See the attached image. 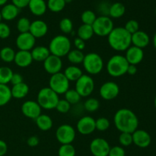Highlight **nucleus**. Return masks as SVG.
I'll list each match as a JSON object with an SVG mask.
<instances>
[{
	"label": "nucleus",
	"mask_w": 156,
	"mask_h": 156,
	"mask_svg": "<svg viewBox=\"0 0 156 156\" xmlns=\"http://www.w3.org/2000/svg\"><path fill=\"white\" fill-rule=\"evenodd\" d=\"M48 32V25L43 20H35L30 23L29 32L35 38H41L45 36Z\"/></svg>",
	"instance_id": "obj_19"
},
{
	"label": "nucleus",
	"mask_w": 156,
	"mask_h": 156,
	"mask_svg": "<svg viewBox=\"0 0 156 156\" xmlns=\"http://www.w3.org/2000/svg\"><path fill=\"white\" fill-rule=\"evenodd\" d=\"M20 9L12 3L5 4L2 6L1 12L2 18L5 21H12L15 19L19 14Z\"/></svg>",
	"instance_id": "obj_22"
},
{
	"label": "nucleus",
	"mask_w": 156,
	"mask_h": 156,
	"mask_svg": "<svg viewBox=\"0 0 156 156\" xmlns=\"http://www.w3.org/2000/svg\"><path fill=\"white\" fill-rule=\"evenodd\" d=\"M66 56L70 63L73 64H82L83 62L85 54H83L82 50L74 49V50H70Z\"/></svg>",
	"instance_id": "obj_31"
},
{
	"label": "nucleus",
	"mask_w": 156,
	"mask_h": 156,
	"mask_svg": "<svg viewBox=\"0 0 156 156\" xmlns=\"http://www.w3.org/2000/svg\"><path fill=\"white\" fill-rule=\"evenodd\" d=\"M12 98L10 87L7 84H0V107L9 103Z\"/></svg>",
	"instance_id": "obj_30"
},
{
	"label": "nucleus",
	"mask_w": 156,
	"mask_h": 156,
	"mask_svg": "<svg viewBox=\"0 0 156 156\" xmlns=\"http://www.w3.org/2000/svg\"><path fill=\"white\" fill-rule=\"evenodd\" d=\"M124 28L129 32L130 35H133L135 32H138L140 30V24H139V22L136 21V20L131 19L129 20L126 23L124 26Z\"/></svg>",
	"instance_id": "obj_44"
},
{
	"label": "nucleus",
	"mask_w": 156,
	"mask_h": 156,
	"mask_svg": "<svg viewBox=\"0 0 156 156\" xmlns=\"http://www.w3.org/2000/svg\"><path fill=\"white\" fill-rule=\"evenodd\" d=\"M13 71L9 67H0V84H8L10 83Z\"/></svg>",
	"instance_id": "obj_34"
},
{
	"label": "nucleus",
	"mask_w": 156,
	"mask_h": 156,
	"mask_svg": "<svg viewBox=\"0 0 156 156\" xmlns=\"http://www.w3.org/2000/svg\"><path fill=\"white\" fill-rule=\"evenodd\" d=\"M30 21L26 17H22L19 18L17 22V29L20 33H24V32H28L30 30Z\"/></svg>",
	"instance_id": "obj_40"
},
{
	"label": "nucleus",
	"mask_w": 156,
	"mask_h": 156,
	"mask_svg": "<svg viewBox=\"0 0 156 156\" xmlns=\"http://www.w3.org/2000/svg\"><path fill=\"white\" fill-rule=\"evenodd\" d=\"M94 89V81L90 75L82 74L76 81L75 90L79 93L81 97H88L93 93Z\"/></svg>",
	"instance_id": "obj_9"
},
{
	"label": "nucleus",
	"mask_w": 156,
	"mask_h": 156,
	"mask_svg": "<svg viewBox=\"0 0 156 156\" xmlns=\"http://www.w3.org/2000/svg\"><path fill=\"white\" fill-rule=\"evenodd\" d=\"M119 142L123 146H129L133 144V136L132 133L121 132L119 136Z\"/></svg>",
	"instance_id": "obj_42"
},
{
	"label": "nucleus",
	"mask_w": 156,
	"mask_h": 156,
	"mask_svg": "<svg viewBox=\"0 0 156 156\" xmlns=\"http://www.w3.org/2000/svg\"><path fill=\"white\" fill-rule=\"evenodd\" d=\"M133 143L140 148H144L149 146L152 139L148 132L143 129H136L132 133Z\"/></svg>",
	"instance_id": "obj_17"
},
{
	"label": "nucleus",
	"mask_w": 156,
	"mask_h": 156,
	"mask_svg": "<svg viewBox=\"0 0 156 156\" xmlns=\"http://www.w3.org/2000/svg\"><path fill=\"white\" fill-rule=\"evenodd\" d=\"M69 82L63 73L59 72L51 75L49 80V87L58 95L64 94L69 89Z\"/></svg>",
	"instance_id": "obj_8"
},
{
	"label": "nucleus",
	"mask_w": 156,
	"mask_h": 156,
	"mask_svg": "<svg viewBox=\"0 0 156 156\" xmlns=\"http://www.w3.org/2000/svg\"><path fill=\"white\" fill-rule=\"evenodd\" d=\"M29 2H30V0H12V4L17 6L19 9L27 7V6L29 4Z\"/></svg>",
	"instance_id": "obj_47"
},
{
	"label": "nucleus",
	"mask_w": 156,
	"mask_h": 156,
	"mask_svg": "<svg viewBox=\"0 0 156 156\" xmlns=\"http://www.w3.org/2000/svg\"><path fill=\"white\" fill-rule=\"evenodd\" d=\"M76 126L80 134L88 136L94 132L96 129L95 119L89 116H83L78 121Z\"/></svg>",
	"instance_id": "obj_15"
},
{
	"label": "nucleus",
	"mask_w": 156,
	"mask_h": 156,
	"mask_svg": "<svg viewBox=\"0 0 156 156\" xmlns=\"http://www.w3.org/2000/svg\"><path fill=\"white\" fill-rule=\"evenodd\" d=\"M59 28L64 34H70L73 31V23L69 18H63L59 21Z\"/></svg>",
	"instance_id": "obj_37"
},
{
	"label": "nucleus",
	"mask_w": 156,
	"mask_h": 156,
	"mask_svg": "<svg viewBox=\"0 0 156 156\" xmlns=\"http://www.w3.org/2000/svg\"><path fill=\"white\" fill-rule=\"evenodd\" d=\"M12 96L15 99H23L29 93V87L27 84L22 82L21 84L12 86L11 89Z\"/></svg>",
	"instance_id": "obj_25"
},
{
	"label": "nucleus",
	"mask_w": 156,
	"mask_h": 156,
	"mask_svg": "<svg viewBox=\"0 0 156 156\" xmlns=\"http://www.w3.org/2000/svg\"><path fill=\"white\" fill-rule=\"evenodd\" d=\"M42 108L37 101L27 100L21 105V112L27 118L36 119L41 114Z\"/></svg>",
	"instance_id": "obj_14"
},
{
	"label": "nucleus",
	"mask_w": 156,
	"mask_h": 156,
	"mask_svg": "<svg viewBox=\"0 0 156 156\" xmlns=\"http://www.w3.org/2000/svg\"><path fill=\"white\" fill-rule=\"evenodd\" d=\"M71 41L68 37L59 35L52 38L48 48L51 54L62 58L68 54L71 50Z\"/></svg>",
	"instance_id": "obj_4"
},
{
	"label": "nucleus",
	"mask_w": 156,
	"mask_h": 156,
	"mask_svg": "<svg viewBox=\"0 0 156 156\" xmlns=\"http://www.w3.org/2000/svg\"><path fill=\"white\" fill-rule=\"evenodd\" d=\"M64 94H65V99L68 101L71 105L78 103L82 98L75 89H69Z\"/></svg>",
	"instance_id": "obj_35"
},
{
	"label": "nucleus",
	"mask_w": 156,
	"mask_h": 156,
	"mask_svg": "<svg viewBox=\"0 0 156 156\" xmlns=\"http://www.w3.org/2000/svg\"><path fill=\"white\" fill-rule=\"evenodd\" d=\"M65 0H48L47 2V9L52 12H60L66 7Z\"/></svg>",
	"instance_id": "obj_33"
},
{
	"label": "nucleus",
	"mask_w": 156,
	"mask_h": 156,
	"mask_svg": "<svg viewBox=\"0 0 156 156\" xmlns=\"http://www.w3.org/2000/svg\"><path fill=\"white\" fill-rule=\"evenodd\" d=\"M74 45L76 47V49L79 50H82L85 48V41L84 40L81 39L79 37H77L74 40Z\"/></svg>",
	"instance_id": "obj_48"
},
{
	"label": "nucleus",
	"mask_w": 156,
	"mask_h": 156,
	"mask_svg": "<svg viewBox=\"0 0 156 156\" xmlns=\"http://www.w3.org/2000/svg\"><path fill=\"white\" fill-rule=\"evenodd\" d=\"M114 28V22L112 19L107 15H101L97 17L92 24L94 35L99 37H108Z\"/></svg>",
	"instance_id": "obj_7"
},
{
	"label": "nucleus",
	"mask_w": 156,
	"mask_h": 156,
	"mask_svg": "<svg viewBox=\"0 0 156 156\" xmlns=\"http://www.w3.org/2000/svg\"><path fill=\"white\" fill-rule=\"evenodd\" d=\"M8 1H9V0H0V6H2V7L3 6H5V4H7Z\"/></svg>",
	"instance_id": "obj_53"
},
{
	"label": "nucleus",
	"mask_w": 156,
	"mask_h": 156,
	"mask_svg": "<svg viewBox=\"0 0 156 156\" xmlns=\"http://www.w3.org/2000/svg\"><path fill=\"white\" fill-rule=\"evenodd\" d=\"M27 7L30 12L36 16L44 15L47 10V2L44 0H30Z\"/></svg>",
	"instance_id": "obj_23"
},
{
	"label": "nucleus",
	"mask_w": 156,
	"mask_h": 156,
	"mask_svg": "<svg viewBox=\"0 0 156 156\" xmlns=\"http://www.w3.org/2000/svg\"><path fill=\"white\" fill-rule=\"evenodd\" d=\"M59 100V95L50 87H44L38 92L37 102L44 110H53Z\"/></svg>",
	"instance_id": "obj_5"
},
{
	"label": "nucleus",
	"mask_w": 156,
	"mask_h": 156,
	"mask_svg": "<svg viewBox=\"0 0 156 156\" xmlns=\"http://www.w3.org/2000/svg\"><path fill=\"white\" fill-rule=\"evenodd\" d=\"M33 60L37 62H44L51 54L47 47L45 46H37L30 51Z\"/></svg>",
	"instance_id": "obj_24"
},
{
	"label": "nucleus",
	"mask_w": 156,
	"mask_h": 156,
	"mask_svg": "<svg viewBox=\"0 0 156 156\" xmlns=\"http://www.w3.org/2000/svg\"><path fill=\"white\" fill-rule=\"evenodd\" d=\"M126 152L123 147L121 146H114L110 148L108 156H125Z\"/></svg>",
	"instance_id": "obj_46"
},
{
	"label": "nucleus",
	"mask_w": 156,
	"mask_h": 156,
	"mask_svg": "<svg viewBox=\"0 0 156 156\" xmlns=\"http://www.w3.org/2000/svg\"><path fill=\"white\" fill-rule=\"evenodd\" d=\"M129 63L125 56L116 54L111 57L107 64V71L113 77H119L126 74Z\"/></svg>",
	"instance_id": "obj_3"
},
{
	"label": "nucleus",
	"mask_w": 156,
	"mask_h": 156,
	"mask_svg": "<svg viewBox=\"0 0 156 156\" xmlns=\"http://www.w3.org/2000/svg\"><path fill=\"white\" fill-rule=\"evenodd\" d=\"M11 35V28L6 23L0 22V38L6 39Z\"/></svg>",
	"instance_id": "obj_45"
},
{
	"label": "nucleus",
	"mask_w": 156,
	"mask_h": 156,
	"mask_svg": "<svg viewBox=\"0 0 156 156\" xmlns=\"http://www.w3.org/2000/svg\"><path fill=\"white\" fill-rule=\"evenodd\" d=\"M95 126L98 131H106L110 127V121L105 117H100L95 120Z\"/></svg>",
	"instance_id": "obj_41"
},
{
	"label": "nucleus",
	"mask_w": 156,
	"mask_h": 156,
	"mask_svg": "<svg viewBox=\"0 0 156 156\" xmlns=\"http://www.w3.org/2000/svg\"><path fill=\"white\" fill-rule=\"evenodd\" d=\"M71 106V104H70L68 101L66 100L65 99H59V100L58 101L57 104H56V106L55 109L60 113H66L70 110Z\"/></svg>",
	"instance_id": "obj_43"
},
{
	"label": "nucleus",
	"mask_w": 156,
	"mask_h": 156,
	"mask_svg": "<svg viewBox=\"0 0 156 156\" xmlns=\"http://www.w3.org/2000/svg\"><path fill=\"white\" fill-rule=\"evenodd\" d=\"M131 42L133 46L143 49L149 45L150 38L146 32L139 30L131 35Z\"/></svg>",
	"instance_id": "obj_21"
},
{
	"label": "nucleus",
	"mask_w": 156,
	"mask_h": 156,
	"mask_svg": "<svg viewBox=\"0 0 156 156\" xmlns=\"http://www.w3.org/2000/svg\"><path fill=\"white\" fill-rule=\"evenodd\" d=\"M155 14H156V8H155Z\"/></svg>",
	"instance_id": "obj_58"
},
{
	"label": "nucleus",
	"mask_w": 156,
	"mask_h": 156,
	"mask_svg": "<svg viewBox=\"0 0 156 156\" xmlns=\"http://www.w3.org/2000/svg\"><path fill=\"white\" fill-rule=\"evenodd\" d=\"M137 72V67L136 65H133V64H129L127 68V71L126 73L129 75H135Z\"/></svg>",
	"instance_id": "obj_52"
},
{
	"label": "nucleus",
	"mask_w": 156,
	"mask_h": 156,
	"mask_svg": "<svg viewBox=\"0 0 156 156\" xmlns=\"http://www.w3.org/2000/svg\"><path fill=\"white\" fill-rule=\"evenodd\" d=\"M94 35V33L92 28V25H90V24H82L78 29V37L85 41L91 39Z\"/></svg>",
	"instance_id": "obj_29"
},
{
	"label": "nucleus",
	"mask_w": 156,
	"mask_h": 156,
	"mask_svg": "<svg viewBox=\"0 0 156 156\" xmlns=\"http://www.w3.org/2000/svg\"><path fill=\"white\" fill-rule=\"evenodd\" d=\"M2 15H1V12H0V22H1V21H2Z\"/></svg>",
	"instance_id": "obj_57"
},
{
	"label": "nucleus",
	"mask_w": 156,
	"mask_h": 156,
	"mask_svg": "<svg viewBox=\"0 0 156 156\" xmlns=\"http://www.w3.org/2000/svg\"><path fill=\"white\" fill-rule=\"evenodd\" d=\"M126 12V7L121 2H114L110 6L108 9V14L110 18H120Z\"/></svg>",
	"instance_id": "obj_27"
},
{
	"label": "nucleus",
	"mask_w": 156,
	"mask_h": 156,
	"mask_svg": "<svg viewBox=\"0 0 156 156\" xmlns=\"http://www.w3.org/2000/svg\"><path fill=\"white\" fill-rule=\"evenodd\" d=\"M96 16L95 13L91 10H85L81 15V20L82 21V24H86L92 25L94 21H95Z\"/></svg>",
	"instance_id": "obj_39"
},
{
	"label": "nucleus",
	"mask_w": 156,
	"mask_h": 156,
	"mask_svg": "<svg viewBox=\"0 0 156 156\" xmlns=\"http://www.w3.org/2000/svg\"><path fill=\"white\" fill-rule=\"evenodd\" d=\"M23 82V76H21L20 73H13V75L12 76L10 83L13 85H16V84H21Z\"/></svg>",
	"instance_id": "obj_49"
},
{
	"label": "nucleus",
	"mask_w": 156,
	"mask_h": 156,
	"mask_svg": "<svg viewBox=\"0 0 156 156\" xmlns=\"http://www.w3.org/2000/svg\"><path fill=\"white\" fill-rule=\"evenodd\" d=\"M73 0H65V2H66V3H70V2H73Z\"/></svg>",
	"instance_id": "obj_55"
},
{
	"label": "nucleus",
	"mask_w": 156,
	"mask_h": 156,
	"mask_svg": "<svg viewBox=\"0 0 156 156\" xmlns=\"http://www.w3.org/2000/svg\"><path fill=\"white\" fill-rule=\"evenodd\" d=\"M16 52L10 47H4L0 50V59L5 63H12L15 59Z\"/></svg>",
	"instance_id": "obj_32"
},
{
	"label": "nucleus",
	"mask_w": 156,
	"mask_h": 156,
	"mask_svg": "<svg viewBox=\"0 0 156 156\" xmlns=\"http://www.w3.org/2000/svg\"><path fill=\"white\" fill-rule=\"evenodd\" d=\"M153 44H154V47H155V48L156 49V32L155 35H154V37H153Z\"/></svg>",
	"instance_id": "obj_54"
},
{
	"label": "nucleus",
	"mask_w": 156,
	"mask_h": 156,
	"mask_svg": "<svg viewBox=\"0 0 156 156\" xmlns=\"http://www.w3.org/2000/svg\"><path fill=\"white\" fill-rule=\"evenodd\" d=\"M131 35L124 27L114 28L108 35L110 47L117 51H126L131 46Z\"/></svg>",
	"instance_id": "obj_2"
},
{
	"label": "nucleus",
	"mask_w": 156,
	"mask_h": 156,
	"mask_svg": "<svg viewBox=\"0 0 156 156\" xmlns=\"http://www.w3.org/2000/svg\"><path fill=\"white\" fill-rule=\"evenodd\" d=\"M59 156H75L76 149L72 144H64L62 145L58 151Z\"/></svg>",
	"instance_id": "obj_36"
},
{
	"label": "nucleus",
	"mask_w": 156,
	"mask_h": 156,
	"mask_svg": "<svg viewBox=\"0 0 156 156\" xmlns=\"http://www.w3.org/2000/svg\"><path fill=\"white\" fill-rule=\"evenodd\" d=\"M16 46L21 50H30L35 47L36 38L30 33H20L16 38Z\"/></svg>",
	"instance_id": "obj_13"
},
{
	"label": "nucleus",
	"mask_w": 156,
	"mask_h": 156,
	"mask_svg": "<svg viewBox=\"0 0 156 156\" xmlns=\"http://www.w3.org/2000/svg\"><path fill=\"white\" fill-rule=\"evenodd\" d=\"M125 58L129 64L137 65L143 60L144 52L142 48L132 45L126 50Z\"/></svg>",
	"instance_id": "obj_18"
},
{
	"label": "nucleus",
	"mask_w": 156,
	"mask_h": 156,
	"mask_svg": "<svg viewBox=\"0 0 156 156\" xmlns=\"http://www.w3.org/2000/svg\"><path fill=\"white\" fill-rule=\"evenodd\" d=\"M63 73L69 80L75 81V82L83 74L82 70L79 67L75 65L69 66L68 67H66Z\"/></svg>",
	"instance_id": "obj_28"
},
{
	"label": "nucleus",
	"mask_w": 156,
	"mask_h": 156,
	"mask_svg": "<svg viewBox=\"0 0 156 156\" xmlns=\"http://www.w3.org/2000/svg\"><path fill=\"white\" fill-rule=\"evenodd\" d=\"M39 142H40L39 138L36 136H30V137H29L27 140V145H29L30 147L37 146V145H38Z\"/></svg>",
	"instance_id": "obj_50"
},
{
	"label": "nucleus",
	"mask_w": 156,
	"mask_h": 156,
	"mask_svg": "<svg viewBox=\"0 0 156 156\" xmlns=\"http://www.w3.org/2000/svg\"><path fill=\"white\" fill-rule=\"evenodd\" d=\"M154 104H155V109H156V96H155V99H154Z\"/></svg>",
	"instance_id": "obj_56"
},
{
	"label": "nucleus",
	"mask_w": 156,
	"mask_h": 156,
	"mask_svg": "<svg viewBox=\"0 0 156 156\" xmlns=\"http://www.w3.org/2000/svg\"><path fill=\"white\" fill-rule=\"evenodd\" d=\"M76 130L69 124H62L59 125L56 131V138L62 145L72 144L76 139Z\"/></svg>",
	"instance_id": "obj_10"
},
{
	"label": "nucleus",
	"mask_w": 156,
	"mask_h": 156,
	"mask_svg": "<svg viewBox=\"0 0 156 156\" xmlns=\"http://www.w3.org/2000/svg\"><path fill=\"white\" fill-rule=\"evenodd\" d=\"M8 151V145L5 141L0 139V156H4Z\"/></svg>",
	"instance_id": "obj_51"
},
{
	"label": "nucleus",
	"mask_w": 156,
	"mask_h": 156,
	"mask_svg": "<svg viewBox=\"0 0 156 156\" xmlns=\"http://www.w3.org/2000/svg\"><path fill=\"white\" fill-rule=\"evenodd\" d=\"M33 58L30 51L29 50H19L15 53L14 62L19 67H27L33 62Z\"/></svg>",
	"instance_id": "obj_20"
},
{
	"label": "nucleus",
	"mask_w": 156,
	"mask_h": 156,
	"mask_svg": "<svg viewBox=\"0 0 156 156\" xmlns=\"http://www.w3.org/2000/svg\"><path fill=\"white\" fill-rule=\"evenodd\" d=\"M37 126L42 131H48L53 127V120L51 117L46 114H41L35 119Z\"/></svg>",
	"instance_id": "obj_26"
},
{
	"label": "nucleus",
	"mask_w": 156,
	"mask_h": 156,
	"mask_svg": "<svg viewBox=\"0 0 156 156\" xmlns=\"http://www.w3.org/2000/svg\"><path fill=\"white\" fill-rule=\"evenodd\" d=\"M62 67V61L61 58L50 54L44 61V68L50 74L53 75L61 71Z\"/></svg>",
	"instance_id": "obj_16"
},
{
	"label": "nucleus",
	"mask_w": 156,
	"mask_h": 156,
	"mask_svg": "<svg viewBox=\"0 0 156 156\" xmlns=\"http://www.w3.org/2000/svg\"><path fill=\"white\" fill-rule=\"evenodd\" d=\"M120 93V87L114 81H108L101 85L99 90V94L105 100H112Z\"/></svg>",
	"instance_id": "obj_12"
},
{
	"label": "nucleus",
	"mask_w": 156,
	"mask_h": 156,
	"mask_svg": "<svg viewBox=\"0 0 156 156\" xmlns=\"http://www.w3.org/2000/svg\"><path fill=\"white\" fill-rule=\"evenodd\" d=\"M110 146L106 139L103 138H96L90 144V151L94 156H108Z\"/></svg>",
	"instance_id": "obj_11"
},
{
	"label": "nucleus",
	"mask_w": 156,
	"mask_h": 156,
	"mask_svg": "<svg viewBox=\"0 0 156 156\" xmlns=\"http://www.w3.org/2000/svg\"><path fill=\"white\" fill-rule=\"evenodd\" d=\"M84 107L86 111L89 112V113H93L98 110L100 107V102L95 98H88L84 102Z\"/></svg>",
	"instance_id": "obj_38"
},
{
	"label": "nucleus",
	"mask_w": 156,
	"mask_h": 156,
	"mask_svg": "<svg viewBox=\"0 0 156 156\" xmlns=\"http://www.w3.org/2000/svg\"><path fill=\"white\" fill-rule=\"evenodd\" d=\"M116 128L120 132L133 133L139 126V119L131 110L122 108L117 110L114 116Z\"/></svg>",
	"instance_id": "obj_1"
},
{
	"label": "nucleus",
	"mask_w": 156,
	"mask_h": 156,
	"mask_svg": "<svg viewBox=\"0 0 156 156\" xmlns=\"http://www.w3.org/2000/svg\"><path fill=\"white\" fill-rule=\"evenodd\" d=\"M82 64L85 71L90 75L98 74L104 68L103 58L101 55L94 52L85 54Z\"/></svg>",
	"instance_id": "obj_6"
}]
</instances>
